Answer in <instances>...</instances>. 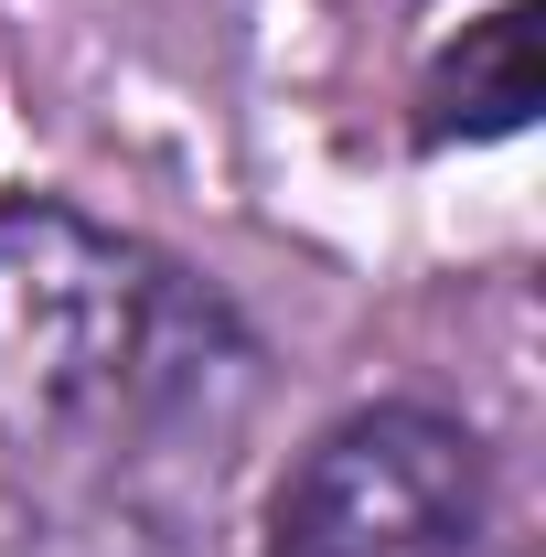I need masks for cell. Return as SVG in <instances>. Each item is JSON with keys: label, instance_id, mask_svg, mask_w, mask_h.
Returning a JSON list of instances; mask_svg holds the SVG:
<instances>
[{"label": "cell", "instance_id": "cell-3", "mask_svg": "<svg viewBox=\"0 0 546 557\" xmlns=\"http://www.w3.org/2000/svg\"><path fill=\"white\" fill-rule=\"evenodd\" d=\"M418 108H429L418 119L429 139H514L525 108H536V11L504 0V11L461 22V44L439 54V75H429Z\"/></svg>", "mask_w": 546, "mask_h": 557}, {"label": "cell", "instance_id": "cell-1", "mask_svg": "<svg viewBox=\"0 0 546 557\" xmlns=\"http://www.w3.org/2000/svg\"><path fill=\"white\" fill-rule=\"evenodd\" d=\"M225 311L75 205H0V450L139 429L204 386Z\"/></svg>", "mask_w": 546, "mask_h": 557}, {"label": "cell", "instance_id": "cell-2", "mask_svg": "<svg viewBox=\"0 0 546 557\" xmlns=\"http://www.w3.org/2000/svg\"><path fill=\"white\" fill-rule=\"evenodd\" d=\"M482 450L439 408H364L300 450L258 557H472Z\"/></svg>", "mask_w": 546, "mask_h": 557}]
</instances>
